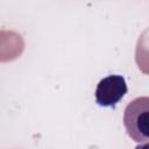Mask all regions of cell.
Segmentation results:
<instances>
[{
	"mask_svg": "<svg viewBox=\"0 0 149 149\" xmlns=\"http://www.w3.org/2000/svg\"><path fill=\"white\" fill-rule=\"evenodd\" d=\"M123 123L128 136L137 143H147L149 135V98L139 97L125 109Z\"/></svg>",
	"mask_w": 149,
	"mask_h": 149,
	"instance_id": "1",
	"label": "cell"
},
{
	"mask_svg": "<svg viewBox=\"0 0 149 149\" xmlns=\"http://www.w3.org/2000/svg\"><path fill=\"white\" fill-rule=\"evenodd\" d=\"M128 86L123 76L109 74L99 80L95 88V102L100 107L114 108L127 94Z\"/></svg>",
	"mask_w": 149,
	"mask_h": 149,
	"instance_id": "2",
	"label": "cell"
}]
</instances>
